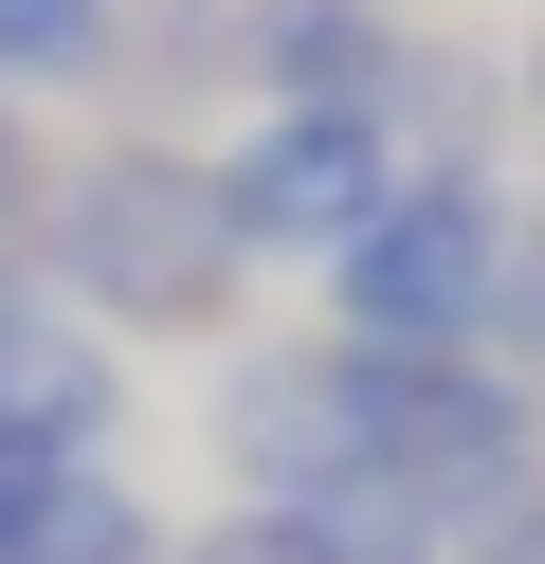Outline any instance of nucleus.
Masks as SVG:
<instances>
[{"mask_svg":"<svg viewBox=\"0 0 545 564\" xmlns=\"http://www.w3.org/2000/svg\"><path fill=\"white\" fill-rule=\"evenodd\" d=\"M36 256L73 273L91 328H218L237 310V219H218V164H164V147H109L36 200Z\"/></svg>","mask_w":545,"mask_h":564,"instance_id":"f257e3e1","label":"nucleus"},{"mask_svg":"<svg viewBox=\"0 0 545 564\" xmlns=\"http://www.w3.org/2000/svg\"><path fill=\"white\" fill-rule=\"evenodd\" d=\"M327 401H346V474L418 491L436 528H472L545 455V401L491 365V346H327Z\"/></svg>","mask_w":545,"mask_h":564,"instance_id":"f03ea898","label":"nucleus"},{"mask_svg":"<svg viewBox=\"0 0 545 564\" xmlns=\"http://www.w3.org/2000/svg\"><path fill=\"white\" fill-rule=\"evenodd\" d=\"M491 273H509V183L400 164V200L327 256V310H346V346H491Z\"/></svg>","mask_w":545,"mask_h":564,"instance_id":"7ed1b4c3","label":"nucleus"},{"mask_svg":"<svg viewBox=\"0 0 545 564\" xmlns=\"http://www.w3.org/2000/svg\"><path fill=\"white\" fill-rule=\"evenodd\" d=\"M382 200H400V128H382V110H254L237 147H218L237 256H309V273H327Z\"/></svg>","mask_w":545,"mask_h":564,"instance_id":"20e7f679","label":"nucleus"},{"mask_svg":"<svg viewBox=\"0 0 545 564\" xmlns=\"http://www.w3.org/2000/svg\"><path fill=\"white\" fill-rule=\"evenodd\" d=\"M109 419H128V365L0 273V437H19V455H109Z\"/></svg>","mask_w":545,"mask_h":564,"instance_id":"39448f33","label":"nucleus"},{"mask_svg":"<svg viewBox=\"0 0 545 564\" xmlns=\"http://www.w3.org/2000/svg\"><path fill=\"white\" fill-rule=\"evenodd\" d=\"M254 74H273V110H382L400 128L418 37H400L382 0H273V19H254Z\"/></svg>","mask_w":545,"mask_h":564,"instance_id":"423d86ee","label":"nucleus"},{"mask_svg":"<svg viewBox=\"0 0 545 564\" xmlns=\"http://www.w3.org/2000/svg\"><path fill=\"white\" fill-rule=\"evenodd\" d=\"M0 564H164V510H145L109 455H55V474H36V510L0 528Z\"/></svg>","mask_w":545,"mask_h":564,"instance_id":"0eeeda50","label":"nucleus"},{"mask_svg":"<svg viewBox=\"0 0 545 564\" xmlns=\"http://www.w3.org/2000/svg\"><path fill=\"white\" fill-rule=\"evenodd\" d=\"M91 74H128L109 0H0V91H91Z\"/></svg>","mask_w":545,"mask_h":564,"instance_id":"6e6552de","label":"nucleus"},{"mask_svg":"<svg viewBox=\"0 0 545 564\" xmlns=\"http://www.w3.org/2000/svg\"><path fill=\"white\" fill-rule=\"evenodd\" d=\"M491 365L545 401V219H509V273H491Z\"/></svg>","mask_w":545,"mask_h":564,"instance_id":"1a4fd4ad","label":"nucleus"},{"mask_svg":"<svg viewBox=\"0 0 545 564\" xmlns=\"http://www.w3.org/2000/svg\"><path fill=\"white\" fill-rule=\"evenodd\" d=\"M455 564H545V455H527V474H509L491 510L455 528Z\"/></svg>","mask_w":545,"mask_h":564,"instance_id":"9d476101","label":"nucleus"},{"mask_svg":"<svg viewBox=\"0 0 545 564\" xmlns=\"http://www.w3.org/2000/svg\"><path fill=\"white\" fill-rule=\"evenodd\" d=\"M36 200H55V183H36V147H19V91H0V237H19Z\"/></svg>","mask_w":545,"mask_h":564,"instance_id":"9b49d317","label":"nucleus"}]
</instances>
